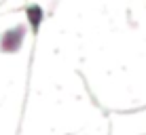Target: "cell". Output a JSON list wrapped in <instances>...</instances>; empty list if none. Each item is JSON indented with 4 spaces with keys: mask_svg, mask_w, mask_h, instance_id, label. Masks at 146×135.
I'll return each instance as SVG.
<instances>
[{
    "mask_svg": "<svg viewBox=\"0 0 146 135\" xmlns=\"http://www.w3.org/2000/svg\"><path fill=\"white\" fill-rule=\"evenodd\" d=\"M140 110H146V106H142V108H135V110H127V112H140Z\"/></svg>",
    "mask_w": 146,
    "mask_h": 135,
    "instance_id": "obj_3",
    "label": "cell"
},
{
    "mask_svg": "<svg viewBox=\"0 0 146 135\" xmlns=\"http://www.w3.org/2000/svg\"><path fill=\"white\" fill-rule=\"evenodd\" d=\"M23 13H26L28 23H30V28H32V36L36 38L38 32H40V26H42V21H44V9L40 7V4L32 2V4H26V7H23Z\"/></svg>",
    "mask_w": 146,
    "mask_h": 135,
    "instance_id": "obj_2",
    "label": "cell"
},
{
    "mask_svg": "<svg viewBox=\"0 0 146 135\" xmlns=\"http://www.w3.org/2000/svg\"><path fill=\"white\" fill-rule=\"evenodd\" d=\"M26 38V26H15L9 28L7 32L0 36V51L2 53H17L21 49V42Z\"/></svg>",
    "mask_w": 146,
    "mask_h": 135,
    "instance_id": "obj_1",
    "label": "cell"
}]
</instances>
